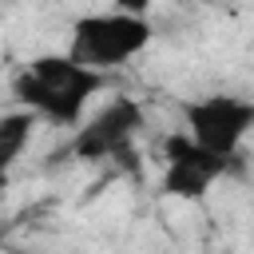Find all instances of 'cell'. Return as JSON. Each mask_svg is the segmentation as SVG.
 Segmentation results:
<instances>
[{
  "instance_id": "8992f818",
  "label": "cell",
  "mask_w": 254,
  "mask_h": 254,
  "mask_svg": "<svg viewBox=\"0 0 254 254\" xmlns=\"http://www.w3.org/2000/svg\"><path fill=\"white\" fill-rule=\"evenodd\" d=\"M32 127H36V115H32V111L0 115V175L24 155V147H28V139H32Z\"/></svg>"
},
{
  "instance_id": "3957f363",
  "label": "cell",
  "mask_w": 254,
  "mask_h": 254,
  "mask_svg": "<svg viewBox=\"0 0 254 254\" xmlns=\"http://www.w3.org/2000/svg\"><path fill=\"white\" fill-rule=\"evenodd\" d=\"M143 131V107L131 95L111 99L107 107H99L71 139V155L87 159V163H103L115 159L119 167H135V135Z\"/></svg>"
},
{
  "instance_id": "52a82bcc",
  "label": "cell",
  "mask_w": 254,
  "mask_h": 254,
  "mask_svg": "<svg viewBox=\"0 0 254 254\" xmlns=\"http://www.w3.org/2000/svg\"><path fill=\"white\" fill-rule=\"evenodd\" d=\"M8 254H40V250H8Z\"/></svg>"
},
{
  "instance_id": "6da1fadb",
  "label": "cell",
  "mask_w": 254,
  "mask_h": 254,
  "mask_svg": "<svg viewBox=\"0 0 254 254\" xmlns=\"http://www.w3.org/2000/svg\"><path fill=\"white\" fill-rule=\"evenodd\" d=\"M99 87H103V75L75 64L71 56H36L12 83L24 111L44 115V119L64 123V127L83 119V111Z\"/></svg>"
},
{
  "instance_id": "7a4b0ae2",
  "label": "cell",
  "mask_w": 254,
  "mask_h": 254,
  "mask_svg": "<svg viewBox=\"0 0 254 254\" xmlns=\"http://www.w3.org/2000/svg\"><path fill=\"white\" fill-rule=\"evenodd\" d=\"M151 44V24L135 12H99V16H83L71 32V60L99 71L103 67H119L131 56H139Z\"/></svg>"
},
{
  "instance_id": "5b68a950",
  "label": "cell",
  "mask_w": 254,
  "mask_h": 254,
  "mask_svg": "<svg viewBox=\"0 0 254 254\" xmlns=\"http://www.w3.org/2000/svg\"><path fill=\"white\" fill-rule=\"evenodd\" d=\"M230 171V159H218L202 151L190 135L167 139V167H163V190L175 198H202L214 179Z\"/></svg>"
},
{
  "instance_id": "277c9868",
  "label": "cell",
  "mask_w": 254,
  "mask_h": 254,
  "mask_svg": "<svg viewBox=\"0 0 254 254\" xmlns=\"http://www.w3.org/2000/svg\"><path fill=\"white\" fill-rule=\"evenodd\" d=\"M250 131H254V103L250 99L206 95V99L187 103V135L218 159H234Z\"/></svg>"
}]
</instances>
